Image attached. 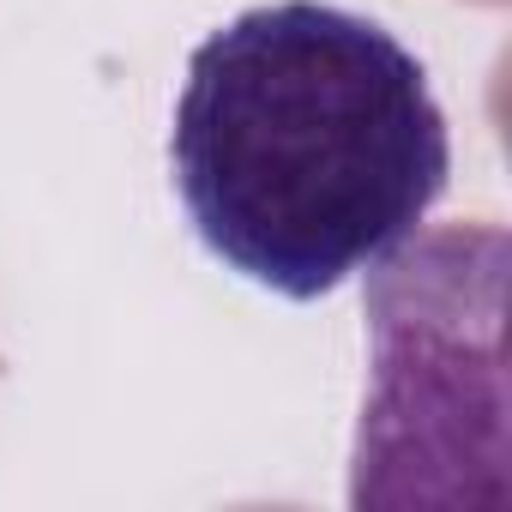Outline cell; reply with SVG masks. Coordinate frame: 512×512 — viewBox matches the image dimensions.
<instances>
[{
  "instance_id": "obj_1",
  "label": "cell",
  "mask_w": 512,
  "mask_h": 512,
  "mask_svg": "<svg viewBox=\"0 0 512 512\" xmlns=\"http://www.w3.org/2000/svg\"><path fill=\"white\" fill-rule=\"evenodd\" d=\"M169 169L211 260L284 302H320L422 229L452 133L386 25L272 0L187 55Z\"/></svg>"
}]
</instances>
